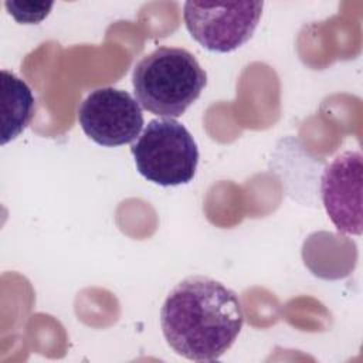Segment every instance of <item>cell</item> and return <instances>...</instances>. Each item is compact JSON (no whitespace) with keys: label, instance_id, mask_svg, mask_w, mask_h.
Here are the masks:
<instances>
[{"label":"cell","instance_id":"6da1fadb","mask_svg":"<svg viewBox=\"0 0 363 363\" xmlns=\"http://www.w3.org/2000/svg\"><path fill=\"white\" fill-rule=\"evenodd\" d=\"M242 323L238 295L203 275L179 282L160 309V326L167 345L194 362L220 359L235 342Z\"/></svg>","mask_w":363,"mask_h":363},{"label":"cell","instance_id":"7a4b0ae2","mask_svg":"<svg viewBox=\"0 0 363 363\" xmlns=\"http://www.w3.org/2000/svg\"><path fill=\"white\" fill-rule=\"evenodd\" d=\"M132 84L139 105L159 116L177 118L197 101L207 75L191 52L159 47L133 68Z\"/></svg>","mask_w":363,"mask_h":363},{"label":"cell","instance_id":"3957f363","mask_svg":"<svg viewBox=\"0 0 363 363\" xmlns=\"http://www.w3.org/2000/svg\"><path fill=\"white\" fill-rule=\"evenodd\" d=\"M130 152L138 172L155 184H187L196 176L197 145L187 128L173 118L152 119Z\"/></svg>","mask_w":363,"mask_h":363},{"label":"cell","instance_id":"277c9868","mask_svg":"<svg viewBox=\"0 0 363 363\" xmlns=\"http://www.w3.org/2000/svg\"><path fill=\"white\" fill-rule=\"evenodd\" d=\"M262 7V1H186L183 18L189 33L201 47L216 52H231L252 37Z\"/></svg>","mask_w":363,"mask_h":363},{"label":"cell","instance_id":"5b68a950","mask_svg":"<svg viewBox=\"0 0 363 363\" xmlns=\"http://www.w3.org/2000/svg\"><path fill=\"white\" fill-rule=\"evenodd\" d=\"M78 121L88 138L102 146H122L139 138L143 112L139 102L123 89H94L81 104Z\"/></svg>","mask_w":363,"mask_h":363},{"label":"cell","instance_id":"8992f818","mask_svg":"<svg viewBox=\"0 0 363 363\" xmlns=\"http://www.w3.org/2000/svg\"><path fill=\"white\" fill-rule=\"evenodd\" d=\"M362 153L337 155L323 170L320 193L325 210L339 233L362 234Z\"/></svg>","mask_w":363,"mask_h":363},{"label":"cell","instance_id":"52a82bcc","mask_svg":"<svg viewBox=\"0 0 363 363\" xmlns=\"http://www.w3.org/2000/svg\"><path fill=\"white\" fill-rule=\"evenodd\" d=\"M3 130L1 143L18 136L34 115V96L28 85L14 74L1 71Z\"/></svg>","mask_w":363,"mask_h":363},{"label":"cell","instance_id":"ba28073f","mask_svg":"<svg viewBox=\"0 0 363 363\" xmlns=\"http://www.w3.org/2000/svg\"><path fill=\"white\" fill-rule=\"evenodd\" d=\"M54 3L45 1H6L4 6L9 14L13 16L18 23L37 24L45 18Z\"/></svg>","mask_w":363,"mask_h":363}]
</instances>
